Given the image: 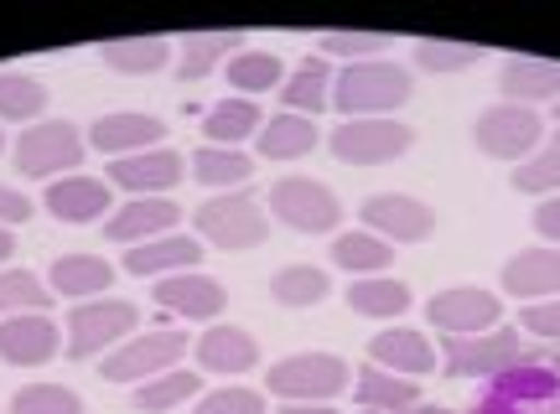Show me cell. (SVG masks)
Wrapping results in <instances>:
<instances>
[{"instance_id":"1","label":"cell","mask_w":560,"mask_h":414,"mask_svg":"<svg viewBox=\"0 0 560 414\" xmlns=\"http://www.w3.org/2000/svg\"><path fill=\"white\" fill-rule=\"evenodd\" d=\"M472 414H560V374L545 357H520L488 378Z\"/></svg>"},{"instance_id":"2","label":"cell","mask_w":560,"mask_h":414,"mask_svg":"<svg viewBox=\"0 0 560 414\" xmlns=\"http://www.w3.org/2000/svg\"><path fill=\"white\" fill-rule=\"evenodd\" d=\"M410 94H416V83L405 79V68L374 58V62L342 68L338 88H332V104H338L348 119H384L389 109H400Z\"/></svg>"},{"instance_id":"3","label":"cell","mask_w":560,"mask_h":414,"mask_svg":"<svg viewBox=\"0 0 560 414\" xmlns=\"http://www.w3.org/2000/svg\"><path fill=\"white\" fill-rule=\"evenodd\" d=\"M410 145H416V130L395 119H348L332 130V156L348 166H384V161L405 156Z\"/></svg>"},{"instance_id":"4","label":"cell","mask_w":560,"mask_h":414,"mask_svg":"<svg viewBox=\"0 0 560 414\" xmlns=\"http://www.w3.org/2000/svg\"><path fill=\"white\" fill-rule=\"evenodd\" d=\"M265 383L280 399H312V404H322V399L348 389V363L332 353H296V357H285V363H276Z\"/></svg>"},{"instance_id":"5","label":"cell","mask_w":560,"mask_h":414,"mask_svg":"<svg viewBox=\"0 0 560 414\" xmlns=\"http://www.w3.org/2000/svg\"><path fill=\"white\" fill-rule=\"evenodd\" d=\"M198 234L213 244V249H229V255H240V249H255L265 244V213L260 202L240 192V198H213L198 208Z\"/></svg>"},{"instance_id":"6","label":"cell","mask_w":560,"mask_h":414,"mask_svg":"<svg viewBox=\"0 0 560 414\" xmlns=\"http://www.w3.org/2000/svg\"><path fill=\"white\" fill-rule=\"evenodd\" d=\"M472 135H478V145L488 156L524 161V156H535V145L545 140V119L529 104H493V109H482Z\"/></svg>"},{"instance_id":"7","label":"cell","mask_w":560,"mask_h":414,"mask_svg":"<svg viewBox=\"0 0 560 414\" xmlns=\"http://www.w3.org/2000/svg\"><path fill=\"white\" fill-rule=\"evenodd\" d=\"M270 208L280 213V223H291L301 234H327V228H338V198L312 177H280L270 187Z\"/></svg>"},{"instance_id":"8","label":"cell","mask_w":560,"mask_h":414,"mask_svg":"<svg viewBox=\"0 0 560 414\" xmlns=\"http://www.w3.org/2000/svg\"><path fill=\"white\" fill-rule=\"evenodd\" d=\"M83 161V140L73 125H32L26 135L16 140V171L21 177H58L68 166H79Z\"/></svg>"},{"instance_id":"9","label":"cell","mask_w":560,"mask_h":414,"mask_svg":"<svg viewBox=\"0 0 560 414\" xmlns=\"http://www.w3.org/2000/svg\"><path fill=\"white\" fill-rule=\"evenodd\" d=\"M187 353V336L172 332V327H161V332H145L136 336L130 347H120V353L104 363L100 374L104 383H136V378H161L172 374V363Z\"/></svg>"},{"instance_id":"10","label":"cell","mask_w":560,"mask_h":414,"mask_svg":"<svg viewBox=\"0 0 560 414\" xmlns=\"http://www.w3.org/2000/svg\"><path fill=\"white\" fill-rule=\"evenodd\" d=\"M425 316H431V327H441L446 336H478V332H488V327L503 321V300L478 291V285H457V291L431 296Z\"/></svg>"},{"instance_id":"11","label":"cell","mask_w":560,"mask_h":414,"mask_svg":"<svg viewBox=\"0 0 560 414\" xmlns=\"http://www.w3.org/2000/svg\"><path fill=\"white\" fill-rule=\"evenodd\" d=\"M520 357H524V342L509 327H493V332H478V336H446V374L457 378L499 374V368L520 363Z\"/></svg>"},{"instance_id":"12","label":"cell","mask_w":560,"mask_h":414,"mask_svg":"<svg viewBox=\"0 0 560 414\" xmlns=\"http://www.w3.org/2000/svg\"><path fill=\"white\" fill-rule=\"evenodd\" d=\"M140 311L130 300H94V306H79L73 321H68V353L73 357H94L100 347H109L115 336L136 332Z\"/></svg>"},{"instance_id":"13","label":"cell","mask_w":560,"mask_h":414,"mask_svg":"<svg viewBox=\"0 0 560 414\" xmlns=\"http://www.w3.org/2000/svg\"><path fill=\"white\" fill-rule=\"evenodd\" d=\"M58 321L47 311H21V316H5L0 321V357L11 363V368H37L47 357L58 353Z\"/></svg>"},{"instance_id":"14","label":"cell","mask_w":560,"mask_h":414,"mask_svg":"<svg viewBox=\"0 0 560 414\" xmlns=\"http://www.w3.org/2000/svg\"><path fill=\"white\" fill-rule=\"evenodd\" d=\"M363 223H369L380 238H389V244H420V238H431V228H436L431 208L416 198H405V192H380V198H369L363 202Z\"/></svg>"},{"instance_id":"15","label":"cell","mask_w":560,"mask_h":414,"mask_svg":"<svg viewBox=\"0 0 560 414\" xmlns=\"http://www.w3.org/2000/svg\"><path fill=\"white\" fill-rule=\"evenodd\" d=\"M177 217H182L177 202L136 198L104 223V234H109V244H130V249H136V244H151V238H166V228H177Z\"/></svg>"},{"instance_id":"16","label":"cell","mask_w":560,"mask_h":414,"mask_svg":"<svg viewBox=\"0 0 560 414\" xmlns=\"http://www.w3.org/2000/svg\"><path fill=\"white\" fill-rule=\"evenodd\" d=\"M109 177H115V187H125V192H166V187H177V181L187 177V161H182L177 151L156 145V151L115 161Z\"/></svg>"},{"instance_id":"17","label":"cell","mask_w":560,"mask_h":414,"mask_svg":"<svg viewBox=\"0 0 560 414\" xmlns=\"http://www.w3.org/2000/svg\"><path fill=\"white\" fill-rule=\"evenodd\" d=\"M223 300H229V291H223L219 280L208 275H161L156 280V306L172 316H219Z\"/></svg>"},{"instance_id":"18","label":"cell","mask_w":560,"mask_h":414,"mask_svg":"<svg viewBox=\"0 0 560 414\" xmlns=\"http://www.w3.org/2000/svg\"><path fill=\"white\" fill-rule=\"evenodd\" d=\"M166 135V125L151 115H104L94 125V145H100L104 156H140V151H156V140Z\"/></svg>"},{"instance_id":"19","label":"cell","mask_w":560,"mask_h":414,"mask_svg":"<svg viewBox=\"0 0 560 414\" xmlns=\"http://www.w3.org/2000/svg\"><path fill=\"white\" fill-rule=\"evenodd\" d=\"M42 208L58 217V223H100L104 208H109V187H104V181H94V177L52 181Z\"/></svg>"},{"instance_id":"20","label":"cell","mask_w":560,"mask_h":414,"mask_svg":"<svg viewBox=\"0 0 560 414\" xmlns=\"http://www.w3.org/2000/svg\"><path fill=\"white\" fill-rule=\"evenodd\" d=\"M499 88L509 94V104H545L560 99V68L545 58H509L499 73Z\"/></svg>"},{"instance_id":"21","label":"cell","mask_w":560,"mask_h":414,"mask_svg":"<svg viewBox=\"0 0 560 414\" xmlns=\"http://www.w3.org/2000/svg\"><path fill=\"white\" fill-rule=\"evenodd\" d=\"M503 291H514L520 300L556 296L560 291V249H524L503 264Z\"/></svg>"},{"instance_id":"22","label":"cell","mask_w":560,"mask_h":414,"mask_svg":"<svg viewBox=\"0 0 560 414\" xmlns=\"http://www.w3.org/2000/svg\"><path fill=\"white\" fill-rule=\"evenodd\" d=\"M198 363L208 374H249V368L260 363V347H255V336L240 332V327H213V332H202V342H198Z\"/></svg>"},{"instance_id":"23","label":"cell","mask_w":560,"mask_h":414,"mask_svg":"<svg viewBox=\"0 0 560 414\" xmlns=\"http://www.w3.org/2000/svg\"><path fill=\"white\" fill-rule=\"evenodd\" d=\"M202 259L198 238H151V244H136V249H125V270L130 275H172V270H192Z\"/></svg>"},{"instance_id":"24","label":"cell","mask_w":560,"mask_h":414,"mask_svg":"<svg viewBox=\"0 0 560 414\" xmlns=\"http://www.w3.org/2000/svg\"><path fill=\"white\" fill-rule=\"evenodd\" d=\"M369 353H374V363L389 368V374L416 378V374H431V368H436V353H431V342L420 332H380Z\"/></svg>"},{"instance_id":"25","label":"cell","mask_w":560,"mask_h":414,"mask_svg":"<svg viewBox=\"0 0 560 414\" xmlns=\"http://www.w3.org/2000/svg\"><path fill=\"white\" fill-rule=\"evenodd\" d=\"M109 280L115 270L100 255H68L52 264V296H94V291H109Z\"/></svg>"},{"instance_id":"26","label":"cell","mask_w":560,"mask_h":414,"mask_svg":"<svg viewBox=\"0 0 560 414\" xmlns=\"http://www.w3.org/2000/svg\"><path fill=\"white\" fill-rule=\"evenodd\" d=\"M317 145V125H306L301 115H276L260 130V156L265 161H296Z\"/></svg>"},{"instance_id":"27","label":"cell","mask_w":560,"mask_h":414,"mask_svg":"<svg viewBox=\"0 0 560 414\" xmlns=\"http://www.w3.org/2000/svg\"><path fill=\"white\" fill-rule=\"evenodd\" d=\"M240 32H192V37H182V62H177V79L192 83L202 73H213V62L223 52H240Z\"/></svg>"},{"instance_id":"28","label":"cell","mask_w":560,"mask_h":414,"mask_svg":"<svg viewBox=\"0 0 560 414\" xmlns=\"http://www.w3.org/2000/svg\"><path fill=\"white\" fill-rule=\"evenodd\" d=\"M348 306L359 316H374V321H389V316L410 311V291H405L400 280H353L348 285Z\"/></svg>"},{"instance_id":"29","label":"cell","mask_w":560,"mask_h":414,"mask_svg":"<svg viewBox=\"0 0 560 414\" xmlns=\"http://www.w3.org/2000/svg\"><path fill=\"white\" fill-rule=\"evenodd\" d=\"M100 58L115 68V73H156L166 68V42L161 37H115L100 47Z\"/></svg>"},{"instance_id":"30","label":"cell","mask_w":560,"mask_h":414,"mask_svg":"<svg viewBox=\"0 0 560 414\" xmlns=\"http://www.w3.org/2000/svg\"><path fill=\"white\" fill-rule=\"evenodd\" d=\"M255 125H260V109L234 94V99H223V104H213V109H208V119H202V135L213 140V145H240Z\"/></svg>"},{"instance_id":"31","label":"cell","mask_w":560,"mask_h":414,"mask_svg":"<svg viewBox=\"0 0 560 414\" xmlns=\"http://www.w3.org/2000/svg\"><path fill=\"white\" fill-rule=\"evenodd\" d=\"M192 171H198V181H208V187H240V181H249L255 161L244 156L240 145H202L198 161H192Z\"/></svg>"},{"instance_id":"32","label":"cell","mask_w":560,"mask_h":414,"mask_svg":"<svg viewBox=\"0 0 560 414\" xmlns=\"http://www.w3.org/2000/svg\"><path fill=\"white\" fill-rule=\"evenodd\" d=\"M332 259L363 280V275H374V270H384V264L395 259V249H389V238H380V234H338Z\"/></svg>"},{"instance_id":"33","label":"cell","mask_w":560,"mask_h":414,"mask_svg":"<svg viewBox=\"0 0 560 414\" xmlns=\"http://www.w3.org/2000/svg\"><path fill=\"white\" fill-rule=\"evenodd\" d=\"M327 62L322 58H306L296 68V73H291V83H280V104H285V109H301V115H306V109H312V115H322V104H327Z\"/></svg>"},{"instance_id":"34","label":"cell","mask_w":560,"mask_h":414,"mask_svg":"<svg viewBox=\"0 0 560 414\" xmlns=\"http://www.w3.org/2000/svg\"><path fill=\"white\" fill-rule=\"evenodd\" d=\"M327 291H332V285H327V275H322L317 264H291V270H280V275L270 280V296H276L280 306H317Z\"/></svg>"},{"instance_id":"35","label":"cell","mask_w":560,"mask_h":414,"mask_svg":"<svg viewBox=\"0 0 560 414\" xmlns=\"http://www.w3.org/2000/svg\"><path fill=\"white\" fill-rule=\"evenodd\" d=\"M359 399L369 404V410H384V414H405L410 404H420V399H416V383H410V378L374 374V368L359 378Z\"/></svg>"},{"instance_id":"36","label":"cell","mask_w":560,"mask_h":414,"mask_svg":"<svg viewBox=\"0 0 560 414\" xmlns=\"http://www.w3.org/2000/svg\"><path fill=\"white\" fill-rule=\"evenodd\" d=\"M229 83L244 88V94H265V88H280L285 73H280L276 52H234V62H229Z\"/></svg>"},{"instance_id":"37","label":"cell","mask_w":560,"mask_h":414,"mask_svg":"<svg viewBox=\"0 0 560 414\" xmlns=\"http://www.w3.org/2000/svg\"><path fill=\"white\" fill-rule=\"evenodd\" d=\"M52 291H42L32 270H0V316H21V311H47Z\"/></svg>"},{"instance_id":"38","label":"cell","mask_w":560,"mask_h":414,"mask_svg":"<svg viewBox=\"0 0 560 414\" xmlns=\"http://www.w3.org/2000/svg\"><path fill=\"white\" fill-rule=\"evenodd\" d=\"M514 187L520 192H556L560 187V130L524 166H514Z\"/></svg>"},{"instance_id":"39","label":"cell","mask_w":560,"mask_h":414,"mask_svg":"<svg viewBox=\"0 0 560 414\" xmlns=\"http://www.w3.org/2000/svg\"><path fill=\"white\" fill-rule=\"evenodd\" d=\"M192 394H198V374H161V378H151V383L136 389V410L161 414V410H172V404H182V399H192Z\"/></svg>"},{"instance_id":"40","label":"cell","mask_w":560,"mask_h":414,"mask_svg":"<svg viewBox=\"0 0 560 414\" xmlns=\"http://www.w3.org/2000/svg\"><path fill=\"white\" fill-rule=\"evenodd\" d=\"M47 88L37 79H21V73H0V119H32L42 115Z\"/></svg>"},{"instance_id":"41","label":"cell","mask_w":560,"mask_h":414,"mask_svg":"<svg viewBox=\"0 0 560 414\" xmlns=\"http://www.w3.org/2000/svg\"><path fill=\"white\" fill-rule=\"evenodd\" d=\"M11 414H83V404L62 383H32V389H21L11 399Z\"/></svg>"},{"instance_id":"42","label":"cell","mask_w":560,"mask_h":414,"mask_svg":"<svg viewBox=\"0 0 560 414\" xmlns=\"http://www.w3.org/2000/svg\"><path fill=\"white\" fill-rule=\"evenodd\" d=\"M482 52L478 47H467V42H441V37H425L416 47V62L425 73H457V68H472Z\"/></svg>"},{"instance_id":"43","label":"cell","mask_w":560,"mask_h":414,"mask_svg":"<svg viewBox=\"0 0 560 414\" xmlns=\"http://www.w3.org/2000/svg\"><path fill=\"white\" fill-rule=\"evenodd\" d=\"M317 42H322V52H342V58L374 62L395 37H384V32H322Z\"/></svg>"},{"instance_id":"44","label":"cell","mask_w":560,"mask_h":414,"mask_svg":"<svg viewBox=\"0 0 560 414\" xmlns=\"http://www.w3.org/2000/svg\"><path fill=\"white\" fill-rule=\"evenodd\" d=\"M198 414H265V399L255 389H219L202 399Z\"/></svg>"},{"instance_id":"45","label":"cell","mask_w":560,"mask_h":414,"mask_svg":"<svg viewBox=\"0 0 560 414\" xmlns=\"http://www.w3.org/2000/svg\"><path fill=\"white\" fill-rule=\"evenodd\" d=\"M520 332L545 336V342H560V300H545V306H524Z\"/></svg>"},{"instance_id":"46","label":"cell","mask_w":560,"mask_h":414,"mask_svg":"<svg viewBox=\"0 0 560 414\" xmlns=\"http://www.w3.org/2000/svg\"><path fill=\"white\" fill-rule=\"evenodd\" d=\"M32 217V198H21L16 187H0V223H21Z\"/></svg>"},{"instance_id":"47","label":"cell","mask_w":560,"mask_h":414,"mask_svg":"<svg viewBox=\"0 0 560 414\" xmlns=\"http://www.w3.org/2000/svg\"><path fill=\"white\" fill-rule=\"evenodd\" d=\"M535 228H540V238L560 244V198H550V202H540V208H535Z\"/></svg>"},{"instance_id":"48","label":"cell","mask_w":560,"mask_h":414,"mask_svg":"<svg viewBox=\"0 0 560 414\" xmlns=\"http://www.w3.org/2000/svg\"><path fill=\"white\" fill-rule=\"evenodd\" d=\"M280 414H338V410H327V404H291V410H280Z\"/></svg>"},{"instance_id":"49","label":"cell","mask_w":560,"mask_h":414,"mask_svg":"<svg viewBox=\"0 0 560 414\" xmlns=\"http://www.w3.org/2000/svg\"><path fill=\"white\" fill-rule=\"evenodd\" d=\"M16 255V244H11V234H5V228H0V264H5V259Z\"/></svg>"},{"instance_id":"50","label":"cell","mask_w":560,"mask_h":414,"mask_svg":"<svg viewBox=\"0 0 560 414\" xmlns=\"http://www.w3.org/2000/svg\"><path fill=\"white\" fill-rule=\"evenodd\" d=\"M405 414H441V410H431V404H410Z\"/></svg>"},{"instance_id":"51","label":"cell","mask_w":560,"mask_h":414,"mask_svg":"<svg viewBox=\"0 0 560 414\" xmlns=\"http://www.w3.org/2000/svg\"><path fill=\"white\" fill-rule=\"evenodd\" d=\"M545 363H550V368H556V374H560V353H556V357H545Z\"/></svg>"},{"instance_id":"52","label":"cell","mask_w":560,"mask_h":414,"mask_svg":"<svg viewBox=\"0 0 560 414\" xmlns=\"http://www.w3.org/2000/svg\"><path fill=\"white\" fill-rule=\"evenodd\" d=\"M556 125H560V99H556Z\"/></svg>"},{"instance_id":"53","label":"cell","mask_w":560,"mask_h":414,"mask_svg":"<svg viewBox=\"0 0 560 414\" xmlns=\"http://www.w3.org/2000/svg\"><path fill=\"white\" fill-rule=\"evenodd\" d=\"M369 414H384V410H369Z\"/></svg>"},{"instance_id":"54","label":"cell","mask_w":560,"mask_h":414,"mask_svg":"<svg viewBox=\"0 0 560 414\" xmlns=\"http://www.w3.org/2000/svg\"><path fill=\"white\" fill-rule=\"evenodd\" d=\"M0 145H5V140H0Z\"/></svg>"}]
</instances>
